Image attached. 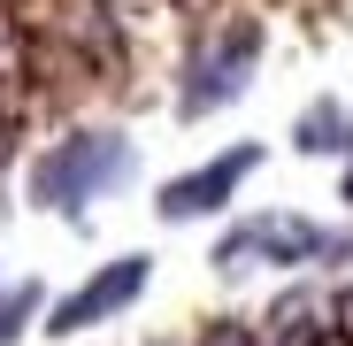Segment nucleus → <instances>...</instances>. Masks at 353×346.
<instances>
[{"instance_id": "1", "label": "nucleus", "mask_w": 353, "mask_h": 346, "mask_svg": "<svg viewBox=\"0 0 353 346\" xmlns=\"http://www.w3.org/2000/svg\"><path fill=\"white\" fill-rule=\"evenodd\" d=\"M131 169H139V154H131L123 131L85 124V131H62L54 146H39V162H31V200L54 208V215H85L92 200H108L115 185H123Z\"/></svg>"}, {"instance_id": "2", "label": "nucleus", "mask_w": 353, "mask_h": 346, "mask_svg": "<svg viewBox=\"0 0 353 346\" xmlns=\"http://www.w3.org/2000/svg\"><path fill=\"white\" fill-rule=\"evenodd\" d=\"M307 269V262H353V239L315 215H246L239 231L215 239V269L246 277V269Z\"/></svg>"}, {"instance_id": "3", "label": "nucleus", "mask_w": 353, "mask_h": 346, "mask_svg": "<svg viewBox=\"0 0 353 346\" xmlns=\"http://www.w3.org/2000/svg\"><path fill=\"white\" fill-rule=\"evenodd\" d=\"M261 70V23L254 16H230L215 31H200V46L185 54V85H176V115H215L230 108Z\"/></svg>"}, {"instance_id": "4", "label": "nucleus", "mask_w": 353, "mask_h": 346, "mask_svg": "<svg viewBox=\"0 0 353 346\" xmlns=\"http://www.w3.org/2000/svg\"><path fill=\"white\" fill-rule=\"evenodd\" d=\"M146 277H154L146 254H115V262H100L77 293H62V300L46 308V338H77V331H92V323H108V316H123V308L146 293Z\"/></svg>"}, {"instance_id": "5", "label": "nucleus", "mask_w": 353, "mask_h": 346, "mask_svg": "<svg viewBox=\"0 0 353 346\" xmlns=\"http://www.w3.org/2000/svg\"><path fill=\"white\" fill-rule=\"evenodd\" d=\"M254 169H261V146H223L215 162L185 169V177H169V185L154 193V215H161V223H200V215H223V208H230V193H239Z\"/></svg>"}, {"instance_id": "6", "label": "nucleus", "mask_w": 353, "mask_h": 346, "mask_svg": "<svg viewBox=\"0 0 353 346\" xmlns=\"http://www.w3.org/2000/svg\"><path fill=\"white\" fill-rule=\"evenodd\" d=\"M46 31L77 46L85 70H123V23L108 0H46Z\"/></svg>"}, {"instance_id": "7", "label": "nucleus", "mask_w": 353, "mask_h": 346, "mask_svg": "<svg viewBox=\"0 0 353 346\" xmlns=\"http://www.w3.org/2000/svg\"><path fill=\"white\" fill-rule=\"evenodd\" d=\"M292 146L315 162H353V108L345 100H307L292 115Z\"/></svg>"}, {"instance_id": "8", "label": "nucleus", "mask_w": 353, "mask_h": 346, "mask_svg": "<svg viewBox=\"0 0 353 346\" xmlns=\"http://www.w3.org/2000/svg\"><path fill=\"white\" fill-rule=\"evenodd\" d=\"M46 300H39V285L23 277V285H0V346H16L23 331H31V316H39Z\"/></svg>"}, {"instance_id": "9", "label": "nucleus", "mask_w": 353, "mask_h": 346, "mask_svg": "<svg viewBox=\"0 0 353 346\" xmlns=\"http://www.w3.org/2000/svg\"><path fill=\"white\" fill-rule=\"evenodd\" d=\"M192 346H269V338H261L254 323H230V316H223V323H208V331H200Z\"/></svg>"}, {"instance_id": "10", "label": "nucleus", "mask_w": 353, "mask_h": 346, "mask_svg": "<svg viewBox=\"0 0 353 346\" xmlns=\"http://www.w3.org/2000/svg\"><path fill=\"white\" fill-rule=\"evenodd\" d=\"M292 346H353V338H345V331H338V323H315V331H307V338H292Z\"/></svg>"}, {"instance_id": "11", "label": "nucleus", "mask_w": 353, "mask_h": 346, "mask_svg": "<svg viewBox=\"0 0 353 346\" xmlns=\"http://www.w3.org/2000/svg\"><path fill=\"white\" fill-rule=\"evenodd\" d=\"M330 323H338V331H345V338H353V285H345V293H338V300H330Z\"/></svg>"}, {"instance_id": "12", "label": "nucleus", "mask_w": 353, "mask_h": 346, "mask_svg": "<svg viewBox=\"0 0 353 346\" xmlns=\"http://www.w3.org/2000/svg\"><path fill=\"white\" fill-rule=\"evenodd\" d=\"M338 200H345V208H353V162H345V177H338Z\"/></svg>"}]
</instances>
